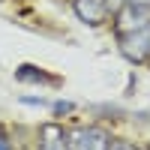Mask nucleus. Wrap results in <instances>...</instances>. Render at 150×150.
Segmentation results:
<instances>
[{
  "label": "nucleus",
  "instance_id": "f257e3e1",
  "mask_svg": "<svg viewBox=\"0 0 150 150\" xmlns=\"http://www.w3.org/2000/svg\"><path fill=\"white\" fill-rule=\"evenodd\" d=\"M111 132L105 126H75L69 129V150H108Z\"/></svg>",
  "mask_w": 150,
  "mask_h": 150
},
{
  "label": "nucleus",
  "instance_id": "f03ea898",
  "mask_svg": "<svg viewBox=\"0 0 150 150\" xmlns=\"http://www.w3.org/2000/svg\"><path fill=\"white\" fill-rule=\"evenodd\" d=\"M120 42V54L129 60V63H144V60L150 57V24L135 33H123L117 36Z\"/></svg>",
  "mask_w": 150,
  "mask_h": 150
},
{
  "label": "nucleus",
  "instance_id": "7ed1b4c3",
  "mask_svg": "<svg viewBox=\"0 0 150 150\" xmlns=\"http://www.w3.org/2000/svg\"><path fill=\"white\" fill-rule=\"evenodd\" d=\"M150 24V9H141V6H132V3H123L117 12H114V33L123 36V33H135Z\"/></svg>",
  "mask_w": 150,
  "mask_h": 150
},
{
  "label": "nucleus",
  "instance_id": "20e7f679",
  "mask_svg": "<svg viewBox=\"0 0 150 150\" xmlns=\"http://www.w3.org/2000/svg\"><path fill=\"white\" fill-rule=\"evenodd\" d=\"M36 150H69V129H63L57 120H48L36 132Z\"/></svg>",
  "mask_w": 150,
  "mask_h": 150
},
{
  "label": "nucleus",
  "instance_id": "39448f33",
  "mask_svg": "<svg viewBox=\"0 0 150 150\" xmlns=\"http://www.w3.org/2000/svg\"><path fill=\"white\" fill-rule=\"evenodd\" d=\"M72 12H75V18L81 24H87V27H99V24H105L108 15H111L105 0H72Z\"/></svg>",
  "mask_w": 150,
  "mask_h": 150
},
{
  "label": "nucleus",
  "instance_id": "423d86ee",
  "mask_svg": "<svg viewBox=\"0 0 150 150\" xmlns=\"http://www.w3.org/2000/svg\"><path fill=\"white\" fill-rule=\"evenodd\" d=\"M15 81L21 84H42V87H57L60 84V75H51V72H45L39 66H33V63H21L15 69Z\"/></svg>",
  "mask_w": 150,
  "mask_h": 150
},
{
  "label": "nucleus",
  "instance_id": "0eeeda50",
  "mask_svg": "<svg viewBox=\"0 0 150 150\" xmlns=\"http://www.w3.org/2000/svg\"><path fill=\"white\" fill-rule=\"evenodd\" d=\"M48 108H51L54 117H63V114H72V111H75V102H69V99H57V102H51Z\"/></svg>",
  "mask_w": 150,
  "mask_h": 150
},
{
  "label": "nucleus",
  "instance_id": "6e6552de",
  "mask_svg": "<svg viewBox=\"0 0 150 150\" xmlns=\"http://www.w3.org/2000/svg\"><path fill=\"white\" fill-rule=\"evenodd\" d=\"M108 150H141L138 144H132V141H123V138H111Z\"/></svg>",
  "mask_w": 150,
  "mask_h": 150
},
{
  "label": "nucleus",
  "instance_id": "1a4fd4ad",
  "mask_svg": "<svg viewBox=\"0 0 150 150\" xmlns=\"http://www.w3.org/2000/svg\"><path fill=\"white\" fill-rule=\"evenodd\" d=\"M18 102H21V105H39V108H48V105H51V102L42 99V96H18Z\"/></svg>",
  "mask_w": 150,
  "mask_h": 150
},
{
  "label": "nucleus",
  "instance_id": "9d476101",
  "mask_svg": "<svg viewBox=\"0 0 150 150\" xmlns=\"http://www.w3.org/2000/svg\"><path fill=\"white\" fill-rule=\"evenodd\" d=\"M0 150H15L12 147V138L6 135V129H0Z\"/></svg>",
  "mask_w": 150,
  "mask_h": 150
},
{
  "label": "nucleus",
  "instance_id": "9b49d317",
  "mask_svg": "<svg viewBox=\"0 0 150 150\" xmlns=\"http://www.w3.org/2000/svg\"><path fill=\"white\" fill-rule=\"evenodd\" d=\"M123 3H126V0H105V6H108V12H111V15H114V12H117Z\"/></svg>",
  "mask_w": 150,
  "mask_h": 150
},
{
  "label": "nucleus",
  "instance_id": "f8f14e48",
  "mask_svg": "<svg viewBox=\"0 0 150 150\" xmlns=\"http://www.w3.org/2000/svg\"><path fill=\"white\" fill-rule=\"evenodd\" d=\"M126 3H132V6H141V9H150V0H126Z\"/></svg>",
  "mask_w": 150,
  "mask_h": 150
},
{
  "label": "nucleus",
  "instance_id": "ddd939ff",
  "mask_svg": "<svg viewBox=\"0 0 150 150\" xmlns=\"http://www.w3.org/2000/svg\"><path fill=\"white\" fill-rule=\"evenodd\" d=\"M147 150H150V147H147Z\"/></svg>",
  "mask_w": 150,
  "mask_h": 150
}]
</instances>
